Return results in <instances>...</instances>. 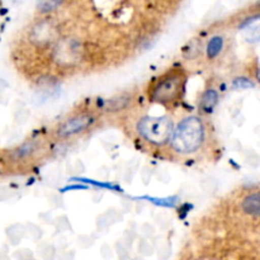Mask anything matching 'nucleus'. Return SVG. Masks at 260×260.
<instances>
[{"label": "nucleus", "mask_w": 260, "mask_h": 260, "mask_svg": "<svg viewBox=\"0 0 260 260\" xmlns=\"http://www.w3.org/2000/svg\"><path fill=\"white\" fill-rule=\"evenodd\" d=\"M217 91L213 90V89H208V90H206V93L203 94L202 96V101H201V109H202L205 113H212L216 104H217Z\"/></svg>", "instance_id": "9"}, {"label": "nucleus", "mask_w": 260, "mask_h": 260, "mask_svg": "<svg viewBox=\"0 0 260 260\" xmlns=\"http://www.w3.org/2000/svg\"><path fill=\"white\" fill-rule=\"evenodd\" d=\"M244 212L250 216H260V193H253L243 201Z\"/></svg>", "instance_id": "8"}, {"label": "nucleus", "mask_w": 260, "mask_h": 260, "mask_svg": "<svg viewBox=\"0 0 260 260\" xmlns=\"http://www.w3.org/2000/svg\"><path fill=\"white\" fill-rule=\"evenodd\" d=\"M201 51V42L198 40H192L185 48L183 50V53H184L185 58H194L197 57L198 53Z\"/></svg>", "instance_id": "12"}, {"label": "nucleus", "mask_w": 260, "mask_h": 260, "mask_svg": "<svg viewBox=\"0 0 260 260\" xmlns=\"http://www.w3.org/2000/svg\"><path fill=\"white\" fill-rule=\"evenodd\" d=\"M33 150H35V144H33V142H27V144H23L22 146H19L18 149L13 150L12 157H14V159L17 160L23 159V157L32 154Z\"/></svg>", "instance_id": "11"}, {"label": "nucleus", "mask_w": 260, "mask_h": 260, "mask_svg": "<svg viewBox=\"0 0 260 260\" xmlns=\"http://www.w3.org/2000/svg\"><path fill=\"white\" fill-rule=\"evenodd\" d=\"M256 78H258V80L260 81V70H258V73H256Z\"/></svg>", "instance_id": "16"}, {"label": "nucleus", "mask_w": 260, "mask_h": 260, "mask_svg": "<svg viewBox=\"0 0 260 260\" xmlns=\"http://www.w3.org/2000/svg\"><path fill=\"white\" fill-rule=\"evenodd\" d=\"M205 139V127L198 117L183 119L173 135L172 145L178 152L190 154L198 150Z\"/></svg>", "instance_id": "1"}, {"label": "nucleus", "mask_w": 260, "mask_h": 260, "mask_svg": "<svg viewBox=\"0 0 260 260\" xmlns=\"http://www.w3.org/2000/svg\"><path fill=\"white\" fill-rule=\"evenodd\" d=\"M140 134L147 141L161 145L173 136V122L168 117H145L137 126Z\"/></svg>", "instance_id": "2"}, {"label": "nucleus", "mask_w": 260, "mask_h": 260, "mask_svg": "<svg viewBox=\"0 0 260 260\" xmlns=\"http://www.w3.org/2000/svg\"><path fill=\"white\" fill-rule=\"evenodd\" d=\"M183 86V78L180 75H172L160 81L152 90L151 99L159 103H168L177 99Z\"/></svg>", "instance_id": "3"}, {"label": "nucleus", "mask_w": 260, "mask_h": 260, "mask_svg": "<svg viewBox=\"0 0 260 260\" xmlns=\"http://www.w3.org/2000/svg\"><path fill=\"white\" fill-rule=\"evenodd\" d=\"M128 104V98L127 96H118V98L113 99V101H109L107 103V109L108 111H119V109L124 108V107Z\"/></svg>", "instance_id": "13"}, {"label": "nucleus", "mask_w": 260, "mask_h": 260, "mask_svg": "<svg viewBox=\"0 0 260 260\" xmlns=\"http://www.w3.org/2000/svg\"><path fill=\"white\" fill-rule=\"evenodd\" d=\"M93 121L94 119L90 114H79V116L73 117V118L68 119L65 123L61 124L57 135L61 137H69L71 135L79 134V132L88 128L93 123Z\"/></svg>", "instance_id": "6"}, {"label": "nucleus", "mask_w": 260, "mask_h": 260, "mask_svg": "<svg viewBox=\"0 0 260 260\" xmlns=\"http://www.w3.org/2000/svg\"><path fill=\"white\" fill-rule=\"evenodd\" d=\"M233 86L235 89H251L254 88V83L246 78H238L233 81Z\"/></svg>", "instance_id": "14"}, {"label": "nucleus", "mask_w": 260, "mask_h": 260, "mask_svg": "<svg viewBox=\"0 0 260 260\" xmlns=\"http://www.w3.org/2000/svg\"><path fill=\"white\" fill-rule=\"evenodd\" d=\"M81 45L76 40H62L53 50V60L63 66H73L80 61Z\"/></svg>", "instance_id": "4"}, {"label": "nucleus", "mask_w": 260, "mask_h": 260, "mask_svg": "<svg viewBox=\"0 0 260 260\" xmlns=\"http://www.w3.org/2000/svg\"><path fill=\"white\" fill-rule=\"evenodd\" d=\"M61 5L60 2H41L37 4V8L41 10V12H50V10H53L56 7Z\"/></svg>", "instance_id": "15"}, {"label": "nucleus", "mask_w": 260, "mask_h": 260, "mask_svg": "<svg viewBox=\"0 0 260 260\" xmlns=\"http://www.w3.org/2000/svg\"><path fill=\"white\" fill-rule=\"evenodd\" d=\"M58 32L57 28L55 27V24L48 20H42V22L37 23L35 27L32 28V32H30V40L33 43L38 46H45L48 43L53 42V41L57 38Z\"/></svg>", "instance_id": "5"}, {"label": "nucleus", "mask_w": 260, "mask_h": 260, "mask_svg": "<svg viewBox=\"0 0 260 260\" xmlns=\"http://www.w3.org/2000/svg\"><path fill=\"white\" fill-rule=\"evenodd\" d=\"M248 35H246V40L249 42H258L260 41V15L250 18L246 22L241 24V28H248Z\"/></svg>", "instance_id": "7"}, {"label": "nucleus", "mask_w": 260, "mask_h": 260, "mask_svg": "<svg viewBox=\"0 0 260 260\" xmlns=\"http://www.w3.org/2000/svg\"><path fill=\"white\" fill-rule=\"evenodd\" d=\"M223 46V40L221 37H213L211 38L210 42L207 45V56L210 58L216 57L218 53L221 52Z\"/></svg>", "instance_id": "10"}]
</instances>
